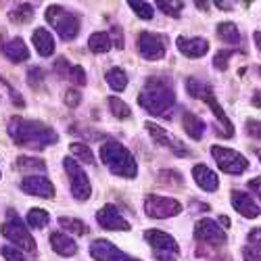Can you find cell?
Segmentation results:
<instances>
[{"label": "cell", "instance_id": "e575fe53", "mask_svg": "<svg viewBox=\"0 0 261 261\" xmlns=\"http://www.w3.org/2000/svg\"><path fill=\"white\" fill-rule=\"evenodd\" d=\"M157 7L165 13V15H171V17H180L182 9H184V3H163V0H159Z\"/></svg>", "mask_w": 261, "mask_h": 261}, {"label": "cell", "instance_id": "f6af8a7d", "mask_svg": "<svg viewBox=\"0 0 261 261\" xmlns=\"http://www.w3.org/2000/svg\"><path fill=\"white\" fill-rule=\"evenodd\" d=\"M249 190H253V192L257 194V199L261 201V176H259V178L249 180Z\"/></svg>", "mask_w": 261, "mask_h": 261}, {"label": "cell", "instance_id": "5b68a950", "mask_svg": "<svg viewBox=\"0 0 261 261\" xmlns=\"http://www.w3.org/2000/svg\"><path fill=\"white\" fill-rule=\"evenodd\" d=\"M0 232H3V236L7 241H11L15 247H21L25 251H36L34 236L30 234L28 226L21 222V217L15 209H7V220H5L3 228H0Z\"/></svg>", "mask_w": 261, "mask_h": 261}, {"label": "cell", "instance_id": "6da1fadb", "mask_svg": "<svg viewBox=\"0 0 261 261\" xmlns=\"http://www.w3.org/2000/svg\"><path fill=\"white\" fill-rule=\"evenodd\" d=\"M7 132L15 140V144L38 148V150L59 142V134L50 125L42 123V121L23 119V117H11L9 125H7Z\"/></svg>", "mask_w": 261, "mask_h": 261}, {"label": "cell", "instance_id": "f907efd6", "mask_svg": "<svg viewBox=\"0 0 261 261\" xmlns=\"http://www.w3.org/2000/svg\"><path fill=\"white\" fill-rule=\"evenodd\" d=\"M220 224H224V228H230V220H228L226 215H222V217H220Z\"/></svg>", "mask_w": 261, "mask_h": 261}, {"label": "cell", "instance_id": "7dc6e473", "mask_svg": "<svg viewBox=\"0 0 261 261\" xmlns=\"http://www.w3.org/2000/svg\"><path fill=\"white\" fill-rule=\"evenodd\" d=\"M215 7H220L222 11H232V3H220V0H217Z\"/></svg>", "mask_w": 261, "mask_h": 261}, {"label": "cell", "instance_id": "2e32d148", "mask_svg": "<svg viewBox=\"0 0 261 261\" xmlns=\"http://www.w3.org/2000/svg\"><path fill=\"white\" fill-rule=\"evenodd\" d=\"M230 201H232V207L241 213L243 217H249V220H255V217H259L261 215V209H259V205L249 197L247 192H243V190H232V194H230Z\"/></svg>", "mask_w": 261, "mask_h": 261}, {"label": "cell", "instance_id": "ba28073f", "mask_svg": "<svg viewBox=\"0 0 261 261\" xmlns=\"http://www.w3.org/2000/svg\"><path fill=\"white\" fill-rule=\"evenodd\" d=\"M63 167L67 171L69 182H71V194L75 201H88L92 194V184L86 176V171L80 167L75 159H63Z\"/></svg>", "mask_w": 261, "mask_h": 261}, {"label": "cell", "instance_id": "d4e9b609", "mask_svg": "<svg viewBox=\"0 0 261 261\" xmlns=\"http://www.w3.org/2000/svg\"><path fill=\"white\" fill-rule=\"evenodd\" d=\"M217 36H220L226 44H241V32H238V28L232 23V21H222L220 25H217Z\"/></svg>", "mask_w": 261, "mask_h": 261}, {"label": "cell", "instance_id": "7c38bea8", "mask_svg": "<svg viewBox=\"0 0 261 261\" xmlns=\"http://www.w3.org/2000/svg\"><path fill=\"white\" fill-rule=\"evenodd\" d=\"M144 125H146V129H148V134L153 136V140H155L157 144H161V146H167L173 155H178V157H188V155H190L188 146H186L184 142H180L176 136H171L165 127H161V125H157V123H153V121H146Z\"/></svg>", "mask_w": 261, "mask_h": 261}, {"label": "cell", "instance_id": "7402d4cb", "mask_svg": "<svg viewBox=\"0 0 261 261\" xmlns=\"http://www.w3.org/2000/svg\"><path fill=\"white\" fill-rule=\"evenodd\" d=\"M182 125L192 140H201L205 134V121L192 111H182Z\"/></svg>", "mask_w": 261, "mask_h": 261}, {"label": "cell", "instance_id": "277c9868", "mask_svg": "<svg viewBox=\"0 0 261 261\" xmlns=\"http://www.w3.org/2000/svg\"><path fill=\"white\" fill-rule=\"evenodd\" d=\"M46 21L57 30V34L63 38V40H75L77 34H80V28H82V21H80V15L77 13H71L67 9H63L59 5H50L44 13Z\"/></svg>", "mask_w": 261, "mask_h": 261}, {"label": "cell", "instance_id": "603a6c76", "mask_svg": "<svg viewBox=\"0 0 261 261\" xmlns=\"http://www.w3.org/2000/svg\"><path fill=\"white\" fill-rule=\"evenodd\" d=\"M3 50H5L7 59H11V61H15V63H23V61L30 59V50H28L25 42L21 40V38H15V40L7 42Z\"/></svg>", "mask_w": 261, "mask_h": 261}, {"label": "cell", "instance_id": "9c48e42d", "mask_svg": "<svg viewBox=\"0 0 261 261\" xmlns=\"http://www.w3.org/2000/svg\"><path fill=\"white\" fill-rule=\"evenodd\" d=\"M144 211L153 220H167L182 213V203L169 197H159V194H148L144 199Z\"/></svg>", "mask_w": 261, "mask_h": 261}, {"label": "cell", "instance_id": "e0dca14e", "mask_svg": "<svg viewBox=\"0 0 261 261\" xmlns=\"http://www.w3.org/2000/svg\"><path fill=\"white\" fill-rule=\"evenodd\" d=\"M178 50L188 57V59H199V57H205L209 53V42L205 38H186V36H180L178 38Z\"/></svg>", "mask_w": 261, "mask_h": 261}, {"label": "cell", "instance_id": "4fadbf2b", "mask_svg": "<svg viewBox=\"0 0 261 261\" xmlns=\"http://www.w3.org/2000/svg\"><path fill=\"white\" fill-rule=\"evenodd\" d=\"M90 255L96 259V261H140L132 255L123 253L121 249H117L111 241H107V238H98L90 245Z\"/></svg>", "mask_w": 261, "mask_h": 261}, {"label": "cell", "instance_id": "ac0fdd59", "mask_svg": "<svg viewBox=\"0 0 261 261\" xmlns=\"http://www.w3.org/2000/svg\"><path fill=\"white\" fill-rule=\"evenodd\" d=\"M192 176H194V182L207 192H215L217 188H220V178H217V173L213 169H209L207 165H203V163L192 167Z\"/></svg>", "mask_w": 261, "mask_h": 261}, {"label": "cell", "instance_id": "4316f807", "mask_svg": "<svg viewBox=\"0 0 261 261\" xmlns=\"http://www.w3.org/2000/svg\"><path fill=\"white\" fill-rule=\"evenodd\" d=\"M15 167L21 171V173H30L34 176V171H44L46 169V163L42 159H36V157H17V163Z\"/></svg>", "mask_w": 261, "mask_h": 261}, {"label": "cell", "instance_id": "4dcf8cb0", "mask_svg": "<svg viewBox=\"0 0 261 261\" xmlns=\"http://www.w3.org/2000/svg\"><path fill=\"white\" fill-rule=\"evenodd\" d=\"M109 107H111V113L117 117V119H129L132 117V109H129L121 98L117 96H109Z\"/></svg>", "mask_w": 261, "mask_h": 261}, {"label": "cell", "instance_id": "74e56055", "mask_svg": "<svg viewBox=\"0 0 261 261\" xmlns=\"http://www.w3.org/2000/svg\"><path fill=\"white\" fill-rule=\"evenodd\" d=\"M159 182H163V184H169V182H173L176 186H180V184H184V178L180 176L178 171H159Z\"/></svg>", "mask_w": 261, "mask_h": 261}, {"label": "cell", "instance_id": "30bf717a", "mask_svg": "<svg viewBox=\"0 0 261 261\" xmlns=\"http://www.w3.org/2000/svg\"><path fill=\"white\" fill-rule=\"evenodd\" d=\"M138 53L146 61H159L167 53V38L155 32H142L138 36Z\"/></svg>", "mask_w": 261, "mask_h": 261}, {"label": "cell", "instance_id": "d6986e66", "mask_svg": "<svg viewBox=\"0 0 261 261\" xmlns=\"http://www.w3.org/2000/svg\"><path fill=\"white\" fill-rule=\"evenodd\" d=\"M201 100H205L207 105H209V109H211V113L220 119V123H222V127H224V132H222V136H226V138H230V136H234V125H232V121L228 119V115L224 113V109L220 107V102L215 100V96H213V90H211V86L207 88V92L203 94V98Z\"/></svg>", "mask_w": 261, "mask_h": 261}, {"label": "cell", "instance_id": "484cf974", "mask_svg": "<svg viewBox=\"0 0 261 261\" xmlns=\"http://www.w3.org/2000/svg\"><path fill=\"white\" fill-rule=\"evenodd\" d=\"M105 80H107L109 86H111V90H115V92H123L125 86H127V75L121 67H111L107 71Z\"/></svg>", "mask_w": 261, "mask_h": 261}, {"label": "cell", "instance_id": "c3c4849f", "mask_svg": "<svg viewBox=\"0 0 261 261\" xmlns=\"http://www.w3.org/2000/svg\"><path fill=\"white\" fill-rule=\"evenodd\" d=\"M253 105H255V107H261V92H259V90H255V96H253Z\"/></svg>", "mask_w": 261, "mask_h": 261}, {"label": "cell", "instance_id": "cb8c5ba5", "mask_svg": "<svg viewBox=\"0 0 261 261\" xmlns=\"http://www.w3.org/2000/svg\"><path fill=\"white\" fill-rule=\"evenodd\" d=\"M88 48L94 53V55H102V53H109L113 48V42H111V36L107 32H96L90 36L88 40Z\"/></svg>", "mask_w": 261, "mask_h": 261}, {"label": "cell", "instance_id": "1f68e13d", "mask_svg": "<svg viewBox=\"0 0 261 261\" xmlns=\"http://www.w3.org/2000/svg\"><path fill=\"white\" fill-rule=\"evenodd\" d=\"M69 150H71V155H75V157L82 159L84 163H94V153H92V150L86 146L84 142H73V144L69 146Z\"/></svg>", "mask_w": 261, "mask_h": 261}, {"label": "cell", "instance_id": "60d3db41", "mask_svg": "<svg viewBox=\"0 0 261 261\" xmlns=\"http://www.w3.org/2000/svg\"><path fill=\"white\" fill-rule=\"evenodd\" d=\"M247 134L255 140H261V121L257 119H249L247 121Z\"/></svg>", "mask_w": 261, "mask_h": 261}, {"label": "cell", "instance_id": "db71d44e", "mask_svg": "<svg viewBox=\"0 0 261 261\" xmlns=\"http://www.w3.org/2000/svg\"><path fill=\"white\" fill-rule=\"evenodd\" d=\"M257 71H259V75H261V67H257Z\"/></svg>", "mask_w": 261, "mask_h": 261}, {"label": "cell", "instance_id": "7a4b0ae2", "mask_svg": "<svg viewBox=\"0 0 261 261\" xmlns=\"http://www.w3.org/2000/svg\"><path fill=\"white\" fill-rule=\"evenodd\" d=\"M138 105L144 111L157 117H163L165 113H169V109L176 105V92H173L171 80L165 75L148 77L142 92L138 94Z\"/></svg>", "mask_w": 261, "mask_h": 261}, {"label": "cell", "instance_id": "7bdbcfd3", "mask_svg": "<svg viewBox=\"0 0 261 261\" xmlns=\"http://www.w3.org/2000/svg\"><path fill=\"white\" fill-rule=\"evenodd\" d=\"M69 67H71V65L67 63V59H65V57H63V59H59V61H57V65H55V69H57V71H59L63 77H67Z\"/></svg>", "mask_w": 261, "mask_h": 261}, {"label": "cell", "instance_id": "f35d334b", "mask_svg": "<svg viewBox=\"0 0 261 261\" xmlns=\"http://www.w3.org/2000/svg\"><path fill=\"white\" fill-rule=\"evenodd\" d=\"M247 241H249V247L257 253H261V228H253L247 236Z\"/></svg>", "mask_w": 261, "mask_h": 261}, {"label": "cell", "instance_id": "9a60e30c", "mask_svg": "<svg viewBox=\"0 0 261 261\" xmlns=\"http://www.w3.org/2000/svg\"><path fill=\"white\" fill-rule=\"evenodd\" d=\"M21 190L25 194H34V197H42V199L55 197V186L44 176H25L23 182H21Z\"/></svg>", "mask_w": 261, "mask_h": 261}, {"label": "cell", "instance_id": "3957f363", "mask_svg": "<svg viewBox=\"0 0 261 261\" xmlns=\"http://www.w3.org/2000/svg\"><path fill=\"white\" fill-rule=\"evenodd\" d=\"M100 161L109 167V171H111L113 176H119V178H136V173H138V163H136L134 155L117 140L102 142Z\"/></svg>", "mask_w": 261, "mask_h": 261}, {"label": "cell", "instance_id": "5bb4252c", "mask_svg": "<svg viewBox=\"0 0 261 261\" xmlns=\"http://www.w3.org/2000/svg\"><path fill=\"white\" fill-rule=\"evenodd\" d=\"M96 222H98V226L105 228V230L127 232L129 228H132V226L127 224L125 217L119 213V209H117L115 205H105V207H100L98 213H96Z\"/></svg>", "mask_w": 261, "mask_h": 261}, {"label": "cell", "instance_id": "8992f818", "mask_svg": "<svg viewBox=\"0 0 261 261\" xmlns=\"http://www.w3.org/2000/svg\"><path fill=\"white\" fill-rule=\"evenodd\" d=\"M144 238H146L148 247L153 249L155 259H159V261H178L180 259V245L171 234L161 232V230H146Z\"/></svg>", "mask_w": 261, "mask_h": 261}, {"label": "cell", "instance_id": "52a82bcc", "mask_svg": "<svg viewBox=\"0 0 261 261\" xmlns=\"http://www.w3.org/2000/svg\"><path fill=\"white\" fill-rule=\"evenodd\" d=\"M211 155H213L217 167H220L224 173H230V176H241V173H245L249 169V159H245L238 150L213 144Z\"/></svg>", "mask_w": 261, "mask_h": 261}, {"label": "cell", "instance_id": "f546056e", "mask_svg": "<svg viewBox=\"0 0 261 261\" xmlns=\"http://www.w3.org/2000/svg\"><path fill=\"white\" fill-rule=\"evenodd\" d=\"M48 222H50L48 211L40 209V207L30 209V213H28V226H32V228H44Z\"/></svg>", "mask_w": 261, "mask_h": 261}, {"label": "cell", "instance_id": "d590c367", "mask_svg": "<svg viewBox=\"0 0 261 261\" xmlns=\"http://www.w3.org/2000/svg\"><path fill=\"white\" fill-rule=\"evenodd\" d=\"M67 80L73 82L75 86H84V84H86V71L80 67V65H71L69 73H67Z\"/></svg>", "mask_w": 261, "mask_h": 261}, {"label": "cell", "instance_id": "816d5d0a", "mask_svg": "<svg viewBox=\"0 0 261 261\" xmlns=\"http://www.w3.org/2000/svg\"><path fill=\"white\" fill-rule=\"evenodd\" d=\"M215 261H232V259H230V257H228V255H224V257H217V259H215Z\"/></svg>", "mask_w": 261, "mask_h": 261}, {"label": "cell", "instance_id": "11a10c76", "mask_svg": "<svg viewBox=\"0 0 261 261\" xmlns=\"http://www.w3.org/2000/svg\"><path fill=\"white\" fill-rule=\"evenodd\" d=\"M0 176H3V173H0Z\"/></svg>", "mask_w": 261, "mask_h": 261}, {"label": "cell", "instance_id": "836d02e7", "mask_svg": "<svg viewBox=\"0 0 261 261\" xmlns=\"http://www.w3.org/2000/svg\"><path fill=\"white\" fill-rule=\"evenodd\" d=\"M0 255H3L7 261H28V259H25V255L21 253L15 245H5L3 249H0Z\"/></svg>", "mask_w": 261, "mask_h": 261}, {"label": "cell", "instance_id": "ee69618b", "mask_svg": "<svg viewBox=\"0 0 261 261\" xmlns=\"http://www.w3.org/2000/svg\"><path fill=\"white\" fill-rule=\"evenodd\" d=\"M243 259H245V261H261V253L253 251L251 247H245V249H243Z\"/></svg>", "mask_w": 261, "mask_h": 261}, {"label": "cell", "instance_id": "b9f144b4", "mask_svg": "<svg viewBox=\"0 0 261 261\" xmlns=\"http://www.w3.org/2000/svg\"><path fill=\"white\" fill-rule=\"evenodd\" d=\"M82 102V92H77V90H67L65 92V105L67 107H77Z\"/></svg>", "mask_w": 261, "mask_h": 261}, {"label": "cell", "instance_id": "d6a6232c", "mask_svg": "<svg viewBox=\"0 0 261 261\" xmlns=\"http://www.w3.org/2000/svg\"><path fill=\"white\" fill-rule=\"evenodd\" d=\"M129 9H132L140 19L148 21V19H153V5H148V3H140V0H129Z\"/></svg>", "mask_w": 261, "mask_h": 261}, {"label": "cell", "instance_id": "ab89813d", "mask_svg": "<svg viewBox=\"0 0 261 261\" xmlns=\"http://www.w3.org/2000/svg\"><path fill=\"white\" fill-rule=\"evenodd\" d=\"M28 75H30V77H28V82H30V86H34V88H38V86H40L42 82H44V71H42L40 67H32Z\"/></svg>", "mask_w": 261, "mask_h": 261}, {"label": "cell", "instance_id": "ffe728a7", "mask_svg": "<svg viewBox=\"0 0 261 261\" xmlns=\"http://www.w3.org/2000/svg\"><path fill=\"white\" fill-rule=\"evenodd\" d=\"M32 42L40 57H53L55 55V40L46 28H38L32 36Z\"/></svg>", "mask_w": 261, "mask_h": 261}, {"label": "cell", "instance_id": "bcb514c9", "mask_svg": "<svg viewBox=\"0 0 261 261\" xmlns=\"http://www.w3.org/2000/svg\"><path fill=\"white\" fill-rule=\"evenodd\" d=\"M113 36H117V48H123V38H121V30L117 25H113Z\"/></svg>", "mask_w": 261, "mask_h": 261}, {"label": "cell", "instance_id": "f5cc1de1", "mask_svg": "<svg viewBox=\"0 0 261 261\" xmlns=\"http://www.w3.org/2000/svg\"><path fill=\"white\" fill-rule=\"evenodd\" d=\"M255 155L259 157V161H261V148H255Z\"/></svg>", "mask_w": 261, "mask_h": 261}, {"label": "cell", "instance_id": "f1b7e54d", "mask_svg": "<svg viewBox=\"0 0 261 261\" xmlns=\"http://www.w3.org/2000/svg\"><path fill=\"white\" fill-rule=\"evenodd\" d=\"M59 224L63 230H67L71 234H77V236L88 234V226H86L82 220H75V217H59Z\"/></svg>", "mask_w": 261, "mask_h": 261}, {"label": "cell", "instance_id": "681fc988", "mask_svg": "<svg viewBox=\"0 0 261 261\" xmlns=\"http://www.w3.org/2000/svg\"><path fill=\"white\" fill-rule=\"evenodd\" d=\"M253 40H255V44H257V48L261 50V32H255V34H253Z\"/></svg>", "mask_w": 261, "mask_h": 261}, {"label": "cell", "instance_id": "44dd1931", "mask_svg": "<svg viewBox=\"0 0 261 261\" xmlns=\"http://www.w3.org/2000/svg\"><path fill=\"white\" fill-rule=\"evenodd\" d=\"M50 247H53L59 255H63V257H73V255L77 253L75 241H73L71 236L63 234V232H53V234H50Z\"/></svg>", "mask_w": 261, "mask_h": 261}, {"label": "cell", "instance_id": "83f0119b", "mask_svg": "<svg viewBox=\"0 0 261 261\" xmlns=\"http://www.w3.org/2000/svg\"><path fill=\"white\" fill-rule=\"evenodd\" d=\"M9 19L11 21H15V23H30V21L34 19V7L32 5H17V7H13L11 11H9Z\"/></svg>", "mask_w": 261, "mask_h": 261}, {"label": "cell", "instance_id": "8fae6325", "mask_svg": "<svg viewBox=\"0 0 261 261\" xmlns=\"http://www.w3.org/2000/svg\"><path fill=\"white\" fill-rule=\"evenodd\" d=\"M194 238L203 245L209 247H224L228 243V234L217 226L215 220H199L197 226H194Z\"/></svg>", "mask_w": 261, "mask_h": 261}, {"label": "cell", "instance_id": "8d00e7d4", "mask_svg": "<svg viewBox=\"0 0 261 261\" xmlns=\"http://www.w3.org/2000/svg\"><path fill=\"white\" fill-rule=\"evenodd\" d=\"M232 59V50H220L215 53V59H213V65L220 71H226L228 69V61Z\"/></svg>", "mask_w": 261, "mask_h": 261}]
</instances>
